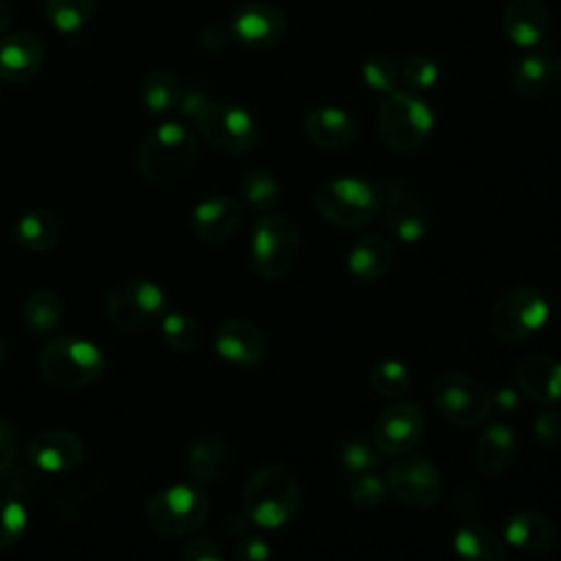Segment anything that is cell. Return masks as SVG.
<instances>
[{
  "label": "cell",
  "instance_id": "cell-33",
  "mask_svg": "<svg viewBox=\"0 0 561 561\" xmlns=\"http://www.w3.org/2000/svg\"><path fill=\"white\" fill-rule=\"evenodd\" d=\"M243 202L256 213H272L280 202V184L267 169H252L241 178L239 184Z\"/></svg>",
  "mask_w": 561,
  "mask_h": 561
},
{
  "label": "cell",
  "instance_id": "cell-46",
  "mask_svg": "<svg viewBox=\"0 0 561 561\" xmlns=\"http://www.w3.org/2000/svg\"><path fill=\"white\" fill-rule=\"evenodd\" d=\"M208 101H210V99H208L204 92H199V90H191V92H186V94H182V96H180L178 110H180L186 118H193V121H195V116L204 110V105H206Z\"/></svg>",
  "mask_w": 561,
  "mask_h": 561
},
{
  "label": "cell",
  "instance_id": "cell-21",
  "mask_svg": "<svg viewBox=\"0 0 561 561\" xmlns=\"http://www.w3.org/2000/svg\"><path fill=\"white\" fill-rule=\"evenodd\" d=\"M44 61V44L35 33L15 31L0 37V79L7 83L28 81Z\"/></svg>",
  "mask_w": 561,
  "mask_h": 561
},
{
  "label": "cell",
  "instance_id": "cell-16",
  "mask_svg": "<svg viewBox=\"0 0 561 561\" xmlns=\"http://www.w3.org/2000/svg\"><path fill=\"white\" fill-rule=\"evenodd\" d=\"M85 458L83 440L68 430H42L26 447V460L46 473L75 471Z\"/></svg>",
  "mask_w": 561,
  "mask_h": 561
},
{
  "label": "cell",
  "instance_id": "cell-27",
  "mask_svg": "<svg viewBox=\"0 0 561 561\" xmlns=\"http://www.w3.org/2000/svg\"><path fill=\"white\" fill-rule=\"evenodd\" d=\"M228 467V447L221 438L204 434L186 449V469L197 484H215Z\"/></svg>",
  "mask_w": 561,
  "mask_h": 561
},
{
  "label": "cell",
  "instance_id": "cell-24",
  "mask_svg": "<svg viewBox=\"0 0 561 561\" xmlns=\"http://www.w3.org/2000/svg\"><path fill=\"white\" fill-rule=\"evenodd\" d=\"M394 261V248L392 243L381 234H364L359 237L348 254H346V267L353 278L370 283L388 274Z\"/></svg>",
  "mask_w": 561,
  "mask_h": 561
},
{
  "label": "cell",
  "instance_id": "cell-22",
  "mask_svg": "<svg viewBox=\"0 0 561 561\" xmlns=\"http://www.w3.org/2000/svg\"><path fill=\"white\" fill-rule=\"evenodd\" d=\"M515 381L528 399L552 405L561 401V362L550 355H528L515 368Z\"/></svg>",
  "mask_w": 561,
  "mask_h": 561
},
{
  "label": "cell",
  "instance_id": "cell-38",
  "mask_svg": "<svg viewBox=\"0 0 561 561\" xmlns=\"http://www.w3.org/2000/svg\"><path fill=\"white\" fill-rule=\"evenodd\" d=\"M401 81L414 94L427 92L438 81V66L432 57L423 53H414L401 66Z\"/></svg>",
  "mask_w": 561,
  "mask_h": 561
},
{
  "label": "cell",
  "instance_id": "cell-2",
  "mask_svg": "<svg viewBox=\"0 0 561 561\" xmlns=\"http://www.w3.org/2000/svg\"><path fill=\"white\" fill-rule=\"evenodd\" d=\"M300 484L283 465L256 469L243 486V513L261 528H280L300 508Z\"/></svg>",
  "mask_w": 561,
  "mask_h": 561
},
{
  "label": "cell",
  "instance_id": "cell-1",
  "mask_svg": "<svg viewBox=\"0 0 561 561\" xmlns=\"http://www.w3.org/2000/svg\"><path fill=\"white\" fill-rule=\"evenodd\" d=\"M199 156V142L184 123L164 121L151 129L138 147L136 164L145 180L169 184L191 173Z\"/></svg>",
  "mask_w": 561,
  "mask_h": 561
},
{
  "label": "cell",
  "instance_id": "cell-7",
  "mask_svg": "<svg viewBox=\"0 0 561 561\" xmlns=\"http://www.w3.org/2000/svg\"><path fill=\"white\" fill-rule=\"evenodd\" d=\"M300 232L296 224L278 213H263L250 237L252 270L267 280L283 278L296 263Z\"/></svg>",
  "mask_w": 561,
  "mask_h": 561
},
{
  "label": "cell",
  "instance_id": "cell-51",
  "mask_svg": "<svg viewBox=\"0 0 561 561\" xmlns=\"http://www.w3.org/2000/svg\"><path fill=\"white\" fill-rule=\"evenodd\" d=\"M550 59H552V79H557L561 83V53Z\"/></svg>",
  "mask_w": 561,
  "mask_h": 561
},
{
  "label": "cell",
  "instance_id": "cell-25",
  "mask_svg": "<svg viewBox=\"0 0 561 561\" xmlns=\"http://www.w3.org/2000/svg\"><path fill=\"white\" fill-rule=\"evenodd\" d=\"M517 434L508 423L486 425L476 440V467L484 476H500L513 462Z\"/></svg>",
  "mask_w": 561,
  "mask_h": 561
},
{
  "label": "cell",
  "instance_id": "cell-13",
  "mask_svg": "<svg viewBox=\"0 0 561 561\" xmlns=\"http://www.w3.org/2000/svg\"><path fill=\"white\" fill-rule=\"evenodd\" d=\"M379 188H381L379 213L383 217L386 228L401 243H419L430 228V221L421 202L412 195L408 184L399 178L383 180Z\"/></svg>",
  "mask_w": 561,
  "mask_h": 561
},
{
  "label": "cell",
  "instance_id": "cell-18",
  "mask_svg": "<svg viewBox=\"0 0 561 561\" xmlns=\"http://www.w3.org/2000/svg\"><path fill=\"white\" fill-rule=\"evenodd\" d=\"M243 224V206L237 197L215 195L199 202L191 210V232L204 243H221L230 239Z\"/></svg>",
  "mask_w": 561,
  "mask_h": 561
},
{
  "label": "cell",
  "instance_id": "cell-41",
  "mask_svg": "<svg viewBox=\"0 0 561 561\" xmlns=\"http://www.w3.org/2000/svg\"><path fill=\"white\" fill-rule=\"evenodd\" d=\"M533 434L548 449L561 447V412L557 410L539 412L533 421Z\"/></svg>",
  "mask_w": 561,
  "mask_h": 561
},
{
  "label": "cell",
  "instance_id": "cell-30",
  "mask_svg": "<svg viewBox=\"0 0 561 561\" xmlns=\"http://www.w3.org/2000/svg\"><path fill=\"white\" fill-rule=\"evenodd\" d=\"M180 96V81L171 70H151L140 83V101L149 114L162 116L178 110Z\"/></svg>",
  "mask_w": 561,
  "mask_h": 561
},
{
  "label": "cell",
  "instance_id": "cell-15",
  "mask_svg": "<svg viewBox=\"0 0 561 561\" xmlns=\"http://www.w3.org/2000/svg\"><path fill=\"white\" fill-rule=\"evenodd\" d=\"M285 13L267 2H243L230 18L232 37L252 50H267L283 44L287 37Z\"/></svg>",
  "mask_w": 561,
  "mask_h": 561
},
{
  "label": "cell",
  "instance_id": "cell-20",
  "mask_svg": "<svg viewBox=\"0 0 561 561\" xmlns=\"http://www.w3.org/2000/svg\"><path fill=\"white\" fill-rule=\"evenodd\" d=\"M502 28L511 44L537 48L550 28V9L543 0H511L502 15Z\"/></svg>",
  "mask_w": 561,
  "mask_h": 561
},
{
  "label": "cell",
  "instance_id": "cell-52",
  "mask_svg": "<svg viewBox=\"0 0 561 561\" xmlns=\"http://www.w3.org/2000/svg\"><path fill=\"white\" fill-rule=\"evenodd\" d=\"M4 355H7V353H4V346H2V342H0V366H2V362H4Z\"/></svg>",
  "mask_w": 561,
  "mask_h": 561
},
{
  "label": "cell",
  "instance_id": "cell-49",
  "mask_svg": "<svg viewBox=\"0 0 561 561\" xmlns=\"http://www.w3.org/2000/svg\"><path fill=\"white\" fill-rule=\"evenodd\" d=\"M248 515L243 513V515H232L230 517V522H228V530L232 533V535H245V530H248Z\"/></svg>",
  "mask_w": 561,
  "mask_h": 561
},
{
  "label": "cell",
  "instance_id": "cell-12",
  "mask_svg": "<svg viewBox=\"0 0 561 561\" xmlns=\"http://www.w3.org/2000/svg\"><path fill=\"white\" fill-rule=\"evenodd\" d=\"M386 482L397 502L412 511H427L440 497V473L436 465L423 456H399L390 465Z\"/></svg>",
  "mask_w": 561,
  "mask_h": 561
},
{
  "label": "cell",
  "instance_id": "cell-50",
  "mask_svg": "<svg viewBox=\"0 0 561 561\" xmlns=\"http://www.w3.org/2000/svg\"><path fill=\"white\" fill-rule=\"evenodd\" d=\"M11 22H13V9L7 0H0V33H4Z\"/></svg>",
  "mask_w": 561,
  "mask_h": 561
},
{
  "label": "cell",
  "instance_id": "cell-17",
  "mask_svg": "<svg viewBox=\"0 0 561 561\" xmlns=\"http://www.w3.org/2000/svg\"><path fill=\"white\" fill-rule=\"evenodd\" d=\"M213 344L221 359L239 368L256 366L267 351L263 331L245 318H226L215 329Z\"/></svg>",
  "mask_w": 561,
  "mask_h": 561
},
{
  "label": "cell",
  "instance_id": "cell-31",
  "mask_svg": "<svg viewBox=\"0 0 561 561\" xmlns=\"http://www.w3.org/2000/svg\"><path fill=\"white\" fill-rule=\"evenodd\" d=\"M22 318L31 333L48 335L61 324L64 307L53 289H35L22 305Z\"/></svg>",
  "mask_w": 561,
  "mask_h": 561
},
{
  "label": "cell",
  "instance_id": "cell-8",
  "mask_svg": "<svg viewBox=\"0 0 561 561\" xmlns=\"http://www.w3.org/2000/svg\"><path fill=\"white\" fill-rule=\"evenodd\" d=\"M550 318L548 298L530 285H517L506 289L491 307L489 329L506 344L522 342L535 335Z\"/></svg>",
  "mask_w": 561,
  "mask_h": 561
},
{
  "label": "cell",
  "instance_id": "cell-48",
  "mask_svg": "<svg viewBox=\"0 0 561 561\" xmlns=\"http://www.w3.org/2000/svg\"><path fill=\"white\" fill-rule=\"evenodd\" d=\"M478 506V502H476V493L473 491H469V489H465V491H460L458 493V497H456V511L460 513V517L462 519H469L471 515H469V508L467 506Z\"/></svg>",
  "mask_w": 561,
  "mask_h": 561
},
{
  "label": "cell",
  "instance_id": "cell-43",
  "mask_svg": "<svg viewBox=\"0 0 561 561\" xmlns=\"http://www.w3.org/2000/svg\"><path fill=\"white\" fill-rule=\"evenodd\" d=\"M184 561H224L221 548L206 535H195L184 548Z\"/></svg>",
  "mask_w": 561,
  "mask_h": 561
},
{
  "label": "cell",
  "instance_id": "cell-42",
  "mask_svg": "<svg viewBox=\"0 0 561 561\" xmlns=\"http://www.w3.org/2000/svg\"><path fill=\"white\" fill-rule=\"evenodd\" d=\"M234 561H270L272 559V550L270 543L259 537V535H243L241 541L234 548L232 554Z\"/></svg>",
  "mask_w": 561,
  "mask_h": 561
},
{
  "label": "cell",
  "instance_id": "cell-28",
  "mask_svg": "<svg viewBox=\"0 0 561 561\" xmlns=\"http://www.w3.org/2000/svg\"><path fill=\"white\" fill-rule=\"evenodd\" d=\"M552 81V59L537 48L526 50L513 68V88L522 99L541 96Z\"/></svg>",
  "mask_w": 561,
  "mask_h": 561
},
{
  "label": "cell",
  "instance_id": "cell-5",
  "mask_svg": "<svg viewBox=\"0 0 561 561\" xmlns=\"http://www.w3.org/2000/svg\"><path fill=\"white\" fill-rule=\"evenodd\" d=\"M434 129L432 107L410 90L386 94L377 114L381 142L397 153H412L425 145Z\"/></svg>",
  "mask_w": 561,
  "mask_h": 561
},
{
  "label": "cell",
  "instance_id": "cell-39",
  "mask_svg": "<svg viewBox=\"0 0 561 561\" xmlns=\"http://www.w3.org/2000/svg\"><path fill=\"white\" fill-rule=\"evenodd\" d=\"M28 513L22 502L11 495H0V550L11 548L24 535Z\"/></svg>",
  "mask_w": 561,
  "mask_h": 561
},
{
  "label": "cell",
  "instance_id": "cell-40",
  "mask_svg": "<svg viewBox=\"0 0 561 561\" xmlns=\"http://www.w3.org/2000/svg\"><path fill=\"white\" fill-rule=\"evenodd\" d=\"M381 451L375 447V443H366L364 438H348L340 447V465L348 473H364L375 471L381 465Z\"/></svg>",
  "mask_w": 561,
  "mask_h": 561
},
{
  "label": "cell",
  "instance_id": "cell-23",
  "mask_svg": "<svg viewBox=\"0 0 561 561\" xmlns=\"http://www.w3.org/2000/svg\"><path fill=\"white\" fill-rule=\"evenodd\" d=\"M557 526L537 511H517L504 522V539L508 546L528 554L548 552L557 543Z\"/></svg>",
  "mask_w": 561,
  "mask_h": 561
},
{
  "label": "cell",
  "instance_id": "cell-37",
  "mask_svg": "<svg viewBox=\"0 0 561 561\" xmlns=\"http://www.w3.org/2000/svg\"><path fill=\"white\" fill-rule=\"evenodd\" d=\"M388 497V482L375 473V471H364L355 473V478L348 484V500L353 506L370 511L383 504Z\"/></svg>",
  "mask_w": 561,
  "mask_h": 561
},
{
  "label": "cell",
  "instance_id": "cell-11",
  "mask_svg": "<svg viewBox=\"0 0 561 561\" xmlns=\"http://www.w3.org/2000/svg\"><path fill=\"white\" fill-rule=\"evenodd\" d=\"M195 125L208 145L226 153H248L261 138L256 118L234 103L208 101L195 116Z\"/></svg>",
  "mask_w": 561,
  "mask_h": 561
},
{
  "label": "cell",
  "instance_id": "cell-45",
  "mask_svg": "<svg viewBox=\"0 0 561 561\" xmlns=\"http://www.w3.org/2000/svg\"><path fill=\"white\" fill-rule=\"evenodd\" d=\"M230 39H232L230 24H221V22L208 24V26L202 31V35H199V44H202L206 50H221Z\"/></svg>",
  "mask_w": 561,
  "mask_h": 561
},
{
  "label": "cell",
  "instance_id": "cell-36",
  "mask_svg": "<svg viewBox=\"0 0 561 561\" xmlns=\"http://www.w3.org/2000/svg\"><path fill=\"white\" fill-rule=\"evenodd\" d=\"M362 81L373 92L390 94V92L399 90L401 68L392 57H388L383 53H373L362 66Z\"/></svg>",
  "mask_w": 561,
  "mask_h": 561
},
{
  "label": "cell",
  "instance_id": "cell-6",
  "mask_svg": "<svg viewBox=\"0 0 561 561\" xmlns=\"http://www.w3.org/2000/svg\"><path fill=\"white\" fill-rule=\"evenodd\" d=\"M210 502L199 484H171L158 491L145 508L149 528L164 537H184L197 533L208 517Z\"/></svg>",
  "mask_w": 561,
  "mask_h": 561
},
{
  "label": "cell",
  "instance_id": "cell-35",
  "mask_svg": "<svg viewBox=\"0 0 561 561\" xmlns=\"http://www.w3.org/2000/svg\"><path fill=\"white\" fill-rule=\"evenodd\" d=\"M160 327H162V340L175 353H191L202 342V327L188 313L171 311L164 316Z\"/></svg>",
  "mask_w": 561,
  "mask_h": 561
},
{
  "label": "cell",
  "instance_id": "cell-10",
  "mask_svg": "<svg viewBox=\"0 0 561 561\" xmlns=\"http://www.w3.org/2000/svg\"><path fill=\"white\" fill-rule=\"evenodd\" d=\"M432 399L443 419L458 427L482 425L491 410V392L467 373H443L432 386Z\"/></svg>",
  "mask_w": 561,
  "mask_h": 561
},
{
  "label": "cell",
  "instance_id": "cell-44",
  "mask_svg": "<svg viewBox=\"0 0 561 561\" xmlns=\"http://www.w3.org/2000/svg\"><path fill=\"white\" fill-rule=\"evenodd\" d=\"M18 447L20 443H18L15 430L4 419H0V473H4L13 465L18 456Z\"/></svg>",
  "mask_w": 561,
  "mask_h": 561
},
{
  "label": "cell",
  "instance_id": "cell-4",
  "mask_svg": "<svg viewBox=\"0 0 561 561\" xmlns=\"http://www.w3.org/2000/svg\"><path fill=\"white\" fill-rule=\"evenodd\" d=\"M39 370L48 383L66 390L85 388L105 373V353L90 340L57 335L39 353Z\"/></svg>",
  "mask_w": 561,
  "mask_h": 561
},
{
  "label": "cell",
  "instance_id": "cell-47",
  "mask_svg": "<svg viewBox=\"0 0 561 561\" xmlns=\"http://www.w3.org/2000/svg\"><path fill=\"white\" fill-rule=\"evenodd\" d=\"M491 399H493V405H497L504 412H511V410L519 408V403H522L519 392L515 388H511V386L500 388L495 394H491Z\"/></svg>",
  "mask_w": 561,
  "mask_h": 561
},
{
  "label": "cell",
  "instance_id": "cell-14",
  "mask_svg": "<svg viewBox=\"0 0 561 561\" xmlns=\"http://www.w3.org/2000/svg\"><path fill=\"white\" fill-rule=\"evenodd\" d=\"M425 414L414 401H397L388 405L375 421V447L386 456H405L423 438Z\"/></svg>",
  "mask_w": 561,
  "mask_h": 561
},
{
  "label": "cell",
  "instance_id": "cell-29",
  "mask_svg": "<svg viewBox=\"0 0 561 561\" xmlns=\"http://www.w3.org/2000/svg\"><path fill=\"white\" fill-rule=\"evenodd\" d=\"M13 237L22 248H26L31 252H44L57 243L59 221L55 219L53 213H48L44 208H35V210L24 213L15 221Z\"/></svg>",
  "mask_w": 561,
  "mask_h": 561
},
{
  "label": "cell",
  "instance_id": "cell-26",
  "mask_svg": "<svg viewBox=\"0 0 561 561\" xmlns=\"http://www.w3.org/2000/svg\"><path fill=\"white\" fill-rule=\"evenodd\" d=\"M454 552L460 561H506L502 539L480 519L469 517L454 533Z\"/></svg>",
  "mask_w": 561,
  "mask_h": 561
},
{
  "label": "cell",
  "instance_id": "cell-3",
  "mask_svg": "<svg viewBox=\"0 0 561 561\" xmlns=\"http://www.w3.org/2000/svg\"><path fill=\"white\" fill-rule=\"evenodd\" d=\"M313 206L327 224L342 230H357L377 217L381 188L359 175L329 178L316 188Z\"/></svg>",
  "mask_w": 561,
  "mask_h": 561
},
{
  "label": "cell",
  "instance_id": "cell-9",
  "mask_svg": "<svg viewBox=\"0 0 561 561\" xmlns=\"http://www.w3.org/2000/svg\"><path fill=\"white\" fill-rule=\"evenodd\" d=\"M105 313L118 329L149 331L169 313L167 296L149 278H127L107 291Z\"/></svg>",
  "mask_w": 561,
  "mask_h": 561
},
{
  "label": "cell",
  "instance_id": "cell-19",
  "mask_svg": "<svg viewBox=\"0 0 561 561\" xmlns=\"http://www.w3.org/2000/svg\"><path fill=\"white\" fill-rule=\"evenodd\" d=\"M307 140L327 151L348 149L357 136L355 118L335 105H316L302 118Z\"/></svg>",
  "mask_w": 561,
  "mask_h": 561
},
{
  "label": "cell",
  "instance_id": "cell-34",
  "mask_svg": "<svg viewBox=\"0 0 561 561\" xmlns=\"http://www.w3.org/2000/svg\"><path fill=\"white\" fill-rule=\"evenodd\" d=\"M370 388L386 399H401L412 388V375L399 359H379L368 373Z\"/></svg>",
  "mask_w": 561,
  "mask_h": 561
},
{
  "label": "cell",
  "instance_id": "cell-32",
  "mask_svg": "<svg viewBox=\"0 0 561 561\" xmlns=\"http://www.w3.org/2000/svg\"><path fill=\"white\" fill-rule=\"evenodd\" d=\"M94 9H96V0H46L44 2V13L48 24L61 35L81 33L88 26Z\"/></svg>",
  "mask_w": 561,
  "mask_h": 561
}]
</instances>
